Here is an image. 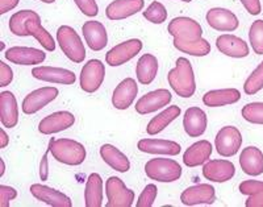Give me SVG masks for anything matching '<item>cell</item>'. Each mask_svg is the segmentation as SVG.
<instances>
[{"label": "cell", "mask_w": 263, "mask_h": 207, "mask_svg": "<svg viewBox=\"0 0 263 207\" xmlns=\"http://www.w3.org/2000/svg\"><path fill=\"white\" fill-rule=\"evenodd\" d=\"M9 30L17 37H34L45 50H55L53 36L41 25V16L32 9H21L13 13L9 19Z\"/></svg>", "instance_id": "6da1fadb"}, {"label": "cell", "mask_w": 263, "mask_h": 207, "mask_svg": "<svg viewBox=\"0 0 263 207\" xmlns=\"http://www.w3.org/2000/svg\"><path fill=\"white\" fill-rule=\"evenodd\" d=\"M48 147L53 159L63 165L79 166L83 164L87 157V150L84 145L72 139L51 137Z\"/></svg>", "instance_id": "7a4b0ae2"}, {"label": "cell", "mask_w": 263, "mask_h": 207, "mask_svg": "<svg viewBox=\"0 0 263 207\" xmlns=\"http://www.w3.org/2000/svg\"><path fill=\"white\" fill-rule=\"evenodd\" d=\"M167 81L174 93L180 98H191L196 91L194 67L185 57L178 58L175 67L168 72Z\"/></svg>", "instance_id": "3957f363"}, {"label": "cell", "mask_w": 263, "mask_h": 207, "mask_svg": "<svg viewBox=\"0 0 263 207\" xmlns=\"http://www.w3.org/2000/svg\"><path fill=\"white\" fill-rule=\"evenodd\" d=\"M183 169L178 161L173 159H152L145 164V174L147 178L157 182H175L182 177Z\"/></svg>", "instance_id": "277c9868"}, {"label": "cell", "mask_w": 263, "mask_h": 207, "mask_svg": "<svg viewBox=\"0 0 263 207\" xmlns=\"http://www.w3.org/2000/svg\"><path fill=\"white\" fill-rule=\"evenodd\" d=\"M57 42L66 57L74 63H82L86 58V48L78 32L70 25H61L57 30Z\"/></svg>", "instance_id": "5b68a950"}, {"label": "cell", "mask_w": 263, "mask_h": 207, "mask_svg": "<svg viewBox=\"0 0 263 207\" xmlns=\"http://www.w3.org/2000/svg\"><path fill=\"white\" fill-rule=\"evenodd\" d=\"M105 195L108 207H130L135 203V192L124 183L121 178L112 176L105 182Z\"/></svg>", "instance_id": "8992f818"}, {"label": "cell", "mask_w": 263, "mask_h": 207, "mask_svg": "<svg viewBox=\"0 0 263 207\" xmlns=\"http://www.w3.org/2000/svg\"><path fill=\"white\" fill-rule=\"evenodd\" d=\"M167 32L174 40L179 41H197L203 37L200 23L189 16H178L168 23Z\"/></svg>", "instance_id": "52a82bcc"}, {"label": "cell", "mask_w": 263, "mask_h": 207, "mask_svg": "<svg viewBox=\"0 0 263 207\" xmlns=\"http://www.w3.org/2000/svg\"><path fill=\"white\" fill-rule=\"evenodd\" d=\"M242 133L237 127L225 126L215 137V147L221 157H233L242 147Z\"/></svg>", "instance_id": "ba28073f"}, {"label": "cell", "mask_w": 263, "mask_h": 207, "mask_svg": "<svg viewBox=\"0 0 263 207\" xmlns=\"http://www.w3.org/2000/svg\"><path fill=\"white\" fill-rule=\"evenodd\" d=\"M142 48H144V44L140 39H129L126 41L120 42L107 51L105 63L112 67L121 66L124 63L133 60L142 50Z\"/></svg>", "instance_id": "9c48e42d"}, {"label": "cell", "mask_w": 263, "mask_h": 207, "mask_svg": "<svg viewBox=\"0 0 263 207\" xmlns=\"http://www.w3.org/2000/svg\"><path fill=\"white\" fill-rule=\"evenodd\" d=\"M105 79V66L100 60H90L84 63L79 75L81 89L87 94H93L102 87Z\"/></svg>", "instance_id": "30bf717a"}, {"label": "cell", "mask_w": 263, "mask_h": 207, "mask_svg": "<svg viewBox=\"0 0 263 207\" xmlns=\"http://www.w3.org/2000/svg\"><path fill=\"white\" fill-rule=\"evenodd\" d=\"M58 94H60V90L53 86H45L37 89V90H33L24 98L23 105H21V110L25 115L37 114L39 111H41L42 108L46 107L49 103L57 99Z\"/></svg>", "instance_id": "8fae6325"}, {"label": "cell", "mask_w": 263, "mask_h": 207, "mask_svg": "<svg viewBox=\"0 0 263 207\" xmlns=\"http://www.w3.org/2000/svg\"><path fill=\"white\" fill-rule=\"evenodd\" d=\"M173 100V94L167 89H158L142 95L136 103V112L140 115H149L161 108L167 107Z\"/></svg>", "instance_id": "7c38bea8"}, {"label": "cell", "mask_w": 263, "mask_h": 207, "mask_svg": "<svg viewBox=\"0 0 263 207\" xmlns=\"http://www.w3.org/2000/svg\"><path fill=\"white\" fill-rule=\"evenodd\" d=\"M7 61L15 65L33 66L46 60V53L41 49L29 48V46H12L4 51Z\"/></svg>", "instance_id": "4fadbf2b"}, {"label": "cell", "mask_w": 263, "mask_h": 207, "mask_svg": "<svg viewBox=\"0 0 263 207\" xmlns=\"http://www.w3.org/2000/svg\"><path fill=\"white\" fill-rule=\"evenodd\" d=\"M216 201V189L211 183H197L190 186L180 194V202L184 206L213 204Z\"/></svg>", "instance_id": "5bb4252c"}, {"label": "cell", "mask_w": 263, "mask_h": 207, "mask_svg": "<svg viewBox=\"0 0 263 207\" xmlns=\"http://www.w3.org/2000/svg\"><path fill=\"white\" fill-rule=\"evenodd\" d=\"M30 194L37 199V201L46 203L51 207H72V201L69 195L60 192L57 189H53L50 186L42 185V183H33L29 187Z\"/></svg>", "instance_id": "9a60e30c"}, {"label": "cell", "mask_w": 263, "mask_h": 207, "mask_svg": "<svg viewBox=\"0 0 263 207\" xmlns=\"http://www.w3.org/2000/svg\"><path fill=\"white\" fill-rule=\"evenodd\" d=\"M75 124V116L70 111H57L48 115L40 122L39 132L42 135H54L71 128Z\"/></svg>", "instance_id": "2e32d148"}, {"label": "cell", "mask_w": 263, "mask_h": 207, "mask_svg": "<svg viewBox=\"0 0 263 207\" xmlns=\"http://www.w3.org/2000/svg\"><path fill=\"white\" fill-rule=\"evenodd\" d=\"M236 166L229 160H208L203 165V177L211 182L222 183L232 180Z\"/></svg>", "instance_id": "e0dca14e"}, {"label": "cell", "mask_w": 263, "mask_h": 207, "mask_svg": "<svg viewBox=\"0 0 263 207\" xmlns=\"http://www.w3.org/2000/svg\"><path fill=\"white\" fill-rule=\"evenodd\" d=\"M205 20L212 29L218 32H234L239 27V20L232 11L221 7L211 8L205 15Z\"/></svg>", "instance_id": "ac0fdd59"}, {"label": "cell", "mask_w": 263, "mask_h": 207, "mask_svg": "<svg viewBox=\"0 0 263 207\" xmlns=\"http://www.w3.org/2000/svg\"><path fill=\"white\" fill-rule=\"evenodd\" d=\"M32 77L42 82L65 84V86L74 84L77 81V75L74 74V72L54 66H36L32 69Z\"/></svg>", "instance_id": "d6986e66"}, {"label": "cell", "mask_w": 263, "mask_h": 207, "mask_svg": "<svg viewBox=\"0 0 263 207\" xmlns=\"http://www.w3.org/2000/svg\"><path fill=\"white\" fill-rule=\"evenodd\" d=\"M138 94L137 81L133 78H125L116 86L112 94V106L116 110H128L136 100Z\"/></svg>", "instance_id": "ffe728a7"}, {"label": "cell", "mask_w": 263, "mask_h": 207, "mask_svg": "<svg viewBox=\"0 0 263 207\" xmlns=\"http://www.w3.org/2000/svg\"><path fill=\"white\" fill-rule=\"evenodd\" d=\"M145 0H114L105 8V16L112 21L125 20L144 11Z\"/></svg>", "instance_id": "44dd1931"}, {"label": "cell", "mask_w": 263, "mask_h": 207, "mask_svg": "<svg viewBox=\"0 0 263 207\" xmlns=\"http://www.w3.org/2000/svg\"><path fill=\"white\" fill-rule=\"evenodd\" d=\"M137 149L147 154H166L178 156L182 152L179 143L164 139H141L137 144Z\"/></svg>", "instance_id": "7402d4cb"}, {"label": "cell", "mask_w": 263, "mask_h": 207, "mask_svg": "<svg viewBox=\"0 0 263 207\" xmlns=\"http://www.w3.org/2000/svg\"><path fill=\"white\" fill-rule=\"evenodd\" d=\"M216 46L220 53L232 58H245L250 54L248 42L234 34L225 33L218 36L216 39Z\"/></svg>", "instance_id": "603a6c76"}, {"label": "cell", "mask_w": 263, "mask_h": 207, "mask_svg": "<svg viewBox=\"0 0 263 207\" xmlns=\"http://www.w3.org/2000/svg\"><path fill=\"white\" fill-rule=\"evenodd\" d=\"M84 41L93 51H100L108 44V32L100 21L88 20L82 27Z\"/></svg>", "instance_id": "cb8c5ba5"}, {"label": "cell", "mask_w": 263, "mask_h": 207, "mask_svg": "<svg viewBox=\"0 0 263 207\" xmlns=\"http://www.w3.org/2000/svg\"><path fill=\"white\" fill-rule=\"evenodd\" d=\"M208 127V117L200 107H190L185 110L183 116V128L190 137H200Z\"/></svg>", "instance_id": "d4e9b609"}, {"label": "cell", "mask_w": 263, "mask_h": 207, "mask_svg": "<svg viewBox=\"0 0 263 207\" xmlns=\"http://www.w3.org/2000/svg\"><path fill=\"white\" fill-rule=\"evenodd\" d=\"M213 147L208 140H199L190 145L183 154V164L187 168H196L204 165L211 159Z\"/></svg>", "instance_id": "484cf974"}, {"label": "cell", "mask_w": 263, "mask_h": 207, "mask_svg": "<svg viewBox=\"0 0 263 207\" xmlns=\"http://www.w3.org/2000/svg\"><path fill=\"white\" fill-rule=\"evenodd\" d=\"M0 122L4 128H15L18 123V105L15 94L0 93Z\"/></svg>", "instance_id": "4316f807"}, {"label": "cell", "mask_w": 263, "mask_h": 207, "mask_svg": "<svg viewBox=\"0 0 263 207\" xmlns=\"http://www.w3.org/2000/svg\"><path fill=\"white\" fill-rule=\"evenodd\" d=\"M239 165L245 174L258 177L263 174V152L257 147L243 148L239 154Z\"/></svg>", "instance_id": "83f0119b"}, {"label": "cell", "mask_w": 263, "mask_h": 207, "mask_svg": "<svg viewBox=\"0 0 263 207\" xmlns=\"http://www.w3.org/2000/svg\"><path fill=\"white\" fill-rule=\"evenodd\" d=\"M100 157L108 166L119 173H126L130 170V161L128 156L123 153L119 148H116L112 144H104L100 147Z\"/></svg>", "instance_id": "f1b7e54d"}, {"label": "cell", "mask_w": 263, "mask_h": 207, "mask_svg": "<svg viewBox=\"0 0 263 207\" xmlns=\"http://www.w3.org/2000/svg\"><path fill=\"white\" fill-rule=\"evenodd\" d=\"M104 182L100 174L91 173L84 186V204L86 207H102L104 201Z\"/></svg>", "instance_id": "f546056e"}, {"label": "cell", "mask_w": 263, "mask_h": 207, "mask_svg": "<svg viewBox=\"0 0 263 207\" xmlns=\"http://www.w3.org/2000/svg\"><path fill=\"white\" fill-rule=\"evenodd\" d=\"M159 63L158 58L154 54L145 53L142 54L136 65V75L137 81L141 84H150L154 82L157 74H158Z\"/></svg>", "instance_id": "4dcf8cb0"}, {"label": "cell", "mask_w": 263, "mask_h": 207, "mask_svg": "<svg viewBox=\"0 0 263 207\" xmlns=\"http://www.w3.org/2000/svg\"><path fill=\"white\" fill-rule=\"evenodd\" d=\"M241 99V93L237 89H217L206 91L203 95V103L206 107H224L234 105Z\"/></svg>", "instance_id": "1f68e13d"}, {"label": "cell", "mask_w": 263, "mask_h": 207, "mask_svg": "<svg viewBox=\"0 0 263 207\" xmlns=\"http://www.w3.org/2000/svg\"><path fill=\"white\" fill-rule=\"evenodd\" d=\"M180 114H182V110H180L179 106H167L163 111L159 112L157 116L153 117L152 120L147 123V135L156 136L158 135V133H161L162 131H164V129L167 128L177 117H179Z\"/></svg>", "instance_id": "d6a6232c"}, {"label": "cell", "mask_w": 263, "mask_h": 207, "mask_svg": "<svg viewBox=\"0 0 263 207\" xmlns=\"http://www.w3.org/2000/svg\"><path fill=\"white\" fill-rule=\"evenodd\" d=\"M174 48L179 50L180 53L189 54L192 57H205L211 53V44L205 39L201 37L197 41H179L174 40Z\"/></svg>", "instance_id": "836d02e7"}, {"label": "cell", "mask_w": 263, "mask_h": 207, "mask_svg": "<svg viewBox=\"0 0 263 207\" xmlns=\"http://www.w3.org/2000/svg\"><path fill=\"white\" fill-rule=\"evenodd\" d=\"M142 16L147 21H150L152 24H163L164 21L167 20L168 13L166 7L161 2L156 0V2H153L147 6L145 11H142Z\"/></svg>", "instance_id": "e575fe53"}, {"label": "cell", "mask_w": 263, "mask_h": 207, "mask_svg": "<svg viewBox=\"0 0 263 207\" xmlns=\"http://www.w3.org/2000/svg\"><path fill=\"white\" fill-rule=\"evenodd\" d=\"M263 89V62H260L248 77L243 84V91L248 95H255Z\"/></svg>", "instance_id": "d590c367"}, {"label": "cell", "mask_w": 263, "mask_h": 207, "mask_svg": "<svg viewBox=\"0 0 263 207\" xmlns=\"http://www.w3.org/2000/svg\"><path fill=\"white\" fill-rule=\"evenodd\" d=\"M249 42L255 54H263V20H255L249 30Z\"/></svg>", "instance_id": "8d00e7d4"}, {"label": "cell", "mask_w": 263, "mask_h": 207, "mask_svg": "<svg viewBox=\"0 0 263 207\" xmlns=\"http://www.w3.org/2000/svg\"><path fill=\"white\" fill-rule=\"evenodd\" d=\"M241 115L249 123L263 126V102L248 103L241 110Z\"/></svg>", "instance_id": "74e56055"}, {"label": "cell", "mask_w": 263, "mask_h": 207, "mask_svg": "<svg viewBox=\"0 0 263 207\" xmlns=\"http://www.w3.org/2000/svg\"><path fill=\"white\" fill-rule=\"evenodd\" d=\"M157 195H158V187L154 185V183H149L145 186V189L142 190V193L140 194L137 199V207H152L154 204L157 199Z\"/></svg>", "instance_id": "f35d334b"}, {"label": "cell", "mask_w": 263, "mask_h": 207, "mask_svg": "<svg viewBox=\"0 0 263 207\" xmlns=\"http://www.w3.org/2000/svg\"><path fill=\"white\" fill-rule=\"evenodd\" d=\"M74 3L82 13L87 18H95L99 13V6L96 0H74Z\"/></svg>", "instance_id": "ab89813d"}, {"label": "cell", "mask_w": 263, "mask_h": 207, "mask_svg": "<svg viewBox=\"0 0 263 207\" xmlns=\"http://www.w3.org/2000/svg\"><path fill=\"white\" fill-rule=\"evenodd\" d=\"M17 198V190L8 185H0V207H9L11 201Z\"/></svg>", "instance_id": "60d3db41"}, {"label": "cell", "mask_w": 263, "mask_h": 207, "mask_svg": "<svg viewBox=\"0 0 263 207\" xmlns=\"http://www.w3.org/2000/svg\"><path fill=\"white\" fill-rule=\"evenodd\" d=\"M263 189V181L248 180L239 183V193L243 195H254Z\"/></svg>", "instance_id": "b9f144b4"}, {"label": "cell", "mask_w": 263, "mask_h": 207, "mask_svg": "<svg viewBox=\"0 0 263 207\" xmlns=\"http://www.w3.org/2000/svg\"><path fill=\"white\" fill-rule=\"evenodd\" d=\"M13 70L6 62L0 61V87H6L12 83Z\"/></svg>", "instance_id": "7bdbcfd3"}, {"label": "cell", "mask_w": 263, "mask_h": 207, "mask_svg": "<svg viewBox=\"0 0 263 207\" xmlns=\"http://www.w3.org/2000/svg\"><path fill=\"white\" fill-rule=\"evenodd\" d=\"M243 8L248 11L250 15L257 16L262 12V6H260V0H239Z\"/></svg>", "instance_id": "ee69618b"}, {"label": "cell", "mask_w": 263, "mask_h": 207, "mask_svg": "<svg viewBox=\"0 0 263 207\" xmlns=\"http://www.w3.org/2000/svg\"><path fill=\"white\" fill-rule=\"evenodd\" d=\"M50 153V149H46V152L42 156L41 162H40V178L42 181H46L49 178V162H48V154Z\"/></svg>", "instance_id": "f6af8a7d"}, {"label": "cell", "mask_w": 263, "mask_h": 207, "mask_svg": "<svg viewBox=\"0 0 263 207\" xmlns=\"http://www.w3.org/2000/svg\"><path fill=\"white\" fill-rule=\"evenodd\" d=\"M246 207H263V189L254 195H249L245 202Z\"/></svg>", "instance_id": "bcb514c9"}, {"label": "cell", "mask_w": 263, "mask_h": 207, "mask_svg": "<svg viewBox=\"0 0 263 207\" xmlns=\"http://www.w3.org/2000/svg\"><path fill=\"white\" fill-rule=\"evenodd\" d=\"M18 3L20 0H0V15H6L7 12L15 9Z\"/></svg>", "instance_id": "7dc6e473"}, {"label": "cell", "mask_w": 263, "mask_h": 207, "mask_svg": "<svg viewBox=\"0 0 263 207\" xmlns=\"http://www.w3.org/2000/svg\"><path fill=\"white\" fill-rule=\"evenodd\" d=\"M0 136H2V137H0V148L4 149V148H7V145L9 144V136L7 135L6 129L4 128H2V131H0Z\"/></svg>", "instance_id": "c3c4849f"}, {"label": "cell", "mask_w": 263, "mask_h": 207, "mask_svg": "<svg viewBox=\"0 0 263 207\" xmlns=\"http://www.w3.org/2000/svg\"><path fill=\"white\" fill-rule=\"evenodd\" d=\"M0 164H2V170H0V177H3L4 173H6V162L3 159H0Z\"/></svg>", "instance_id": "681fc988"}, {"label": "cell", "mask_w": 263, "mask_h": 207, "mask_svg": "<svg viewBox=\"0 0 263 207\" xmlns=\"http://www.w3.org/2000/svg\"><path fill=\"white\" fill-rule=\"evenodd\" d=\"M40 2H42V3H46V4H51V3H54L55 0H40Z\"/></svg>", "instance_id": "f907efd6"}, {"label": "cell", "mask_w": 263, "mask_h": 207, "mask_svg": "<svg viewBox=\"0 0 263 207\" xmlns=\"http://www.w3.org/2000/svg\"><path fill=\"white\" fill-rule=\"evenodd\" d=\"M0 48H2V50H6V44H4V42H0Z\"/></svg>", "instance_id": "816d5d0a"}, {"label": "cell", "mask_w": 263, "mask_h": 207, "mask_svg": "<svg viewBox=\"0 0 263 207\" xmlns=\"http://www.w3.org/2000/svg\"><path fill=\"white\" fill-rule=\"evenodd\" d=\"M179 2H184V3H191L192 0H179Z\"/></svg>", "instance_id": "f5cc1de1"}]
</instances>
